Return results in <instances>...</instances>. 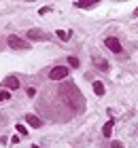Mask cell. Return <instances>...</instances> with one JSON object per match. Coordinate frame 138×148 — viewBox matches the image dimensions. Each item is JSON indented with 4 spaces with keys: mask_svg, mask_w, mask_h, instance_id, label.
Returning <instances> with one entry per match:
<instances>
[{
    "mask_svg": "<svg viewBox=\"0 0 138 148\" xmlns=\"http://www.w3.org/2000/svg\"><path fill=\"white\" fill-rule=\"evenodd\" d=\"M30 148H40V146H38V144H32V146H30Z\"/></svg>",
    "mask_w": 138,
    "mask_h": 148,
    "instance_id": "20",
    "label": "cell"
},
{
    "mask_svg": "<svg viewBox=\"0 0 138 148\" xmlns=\"http://www.w3.org/2000/svg\"><path fill=\"white\" fill-rule=\"evenodd\" d=\"M94 64H96V68H98V70L108 72V62H106V59H102V57H94Z\"/></svg>",
    "mask_w": 138,
    "mask_h": 148,
    "instance_id": "8",
    "label": "cell"
},
{
    "mask_svg": "<svg viewBox=\"0 0 138 148\" xmlns=\"http://www.w3.org/2000/svg\"><path fill=\"white\" fill-rule=\"evenodd\" d=\"M113 125H115V121L110 119V121H106V125L102 127V136H104V138H110V133H113Z\"/></svg>",
    "mask_w": 138,
    "mask_h": 148,
    "instance_id": "9",
    "label": "cell"
},
{
    "mask_svg": "<svg viewBox=\"0 0 138 148\" xmlns=\"http://www.w3.org/2000/svg\"><path fill=\"white\" fill-rule=\"evenodd\" d=\"M68 64H70V68H79V66H81L79 57H74V55H70V57H68Z\"/></svg>",
    "mask_w": 138,
    "mask_h": 148,
    "instance_id": "14",
    "label": "cell"
},
{
    "mask_svg": "<svg viewBox=\"0 0 138 148\" xmlns=\"http://www.w3.org/2000/svg\"><path fill=\"white\" fill-rule=\"evenodd\" d=\"M68 76V68L66 66H55L49 70V80H64Z\"/></svg>",
    "mask_w": 138,
    "mask_h": 148,
    "instance_id": "2",
    "label": "cell"
},
{
    "mask_svg": "<svg viewBox=\"0 0 138 148\" xmlns=\"http://www.w3.org/2000/svg\"><path fill=\"white\" fill-rule=\"evenodd\" d=\"M110 148H123V144L119 142V140H113V144H110Z\"/></svg>",
    "mask_w": 138,
    "mask_h": 148,
    "instance_id": "17",
    "label": "cell"
},
{
    "mask_svg": "<svg viewBox=\"0 0 138 148\" xmlns=\"http://www.w3.org/2000/svg\"><path fill=\"white\" fill-rule=\"evenodd\" d=\"M26 36H28V40H49V36L40 30H28Z\"/></svg>",
    "mask_w": 138,
    "mask_h": 148,
    "instance_id": "6",
    "label": "cell"
},
{
    "mask_svg": "<svg viewBox=\"0 0 138 148\" xmlns=\"http://www.w3.org/2000/svg\"><path fill=\"white\" fill-rule=\"evenodd\" d=\"M134 15H136V17H138V9H136V11H134Z\"/></svg>",
    "mask_w": 138,
    "mask_h": 148,
    "instance_id": "21",
    "label": "cell"
},
{
    "mask_svg": "<svg viewBox=\"0 0 138 148\" xmlns=\"http://www.w3.org/2000/svg\"><path fill=\"white\" fill-rule=\"evenodd\" d=\"M17 142H19V133H17V136H13V138H11V144H17Z\"/></svg>",
    "mask_w": 138,
    "mask_h": 148,
    "instance_id": "19",
    "label": "cell"
},
{
    "mask_svg": "<svg viewBox=\"0 0 138 148\" xmlns=\"http://www.w3.org/2000/svg\"><path fill=\"white\" fill-rule=\"evenodd\" d=\"M15 131H17V133H19V136H21V138L30 133V131H28V127H26V125H21V123H17V125H15Z\"/></svg>",
    "mask_w": 138,
    "mask_h": 148,
    "instance_id": "12",
    "label": "cell"
},
{
    "mask_svg": "<svg viewBox=\"0 0 138 148\" xmlns=\"http://www.w3.org/2000/svg\"><path fill=\"white\" fill-rule=\"evenodd\" d=\"M6 42H9L11 49H28V47H30L21 36H17V34H11L9 38H6Z\"/></svg>",
    "mask_w": 138,
    "mask_h": 148,
    "instance_id": "3",
    "label": "cell"
},
{
    "mask_svg": "<svg viewBox=\"0 0 138 148\" xmlns=\"http://www.w3.org/2000/svg\"><path fill=\"white\" fill-rule=\"evenodd\" d=\"M9 99H11V91L2 89V91H0V102H9Z\"/></svg>",
    "mask_w": 138,
    "mask_h": 148,
    "instance_id": "15",
    "label": "cell"
},
{
    "mask_svg": "<svg viewBox=\"0 0 138 148\" xmlns=\"http://www.w3.org/2000/svg\"><path fill=\"white\" fill-rule=\"evenodd\" d=\"M26 123L30 125V127H34V129H38V127H43V121H40L36 114H26Z\"/></svg>",
    "mask_w": 138,
    "mask_h": 148,
    "instance_id": "7",
    "label": "cell"
},
{
    "mask_svg": "<svg viewBox=\"0 0 138 148\" xmlns=\"http://www.w3.org/2000/svg\"><path fill=\"white\" fill-rule=\"evenodd\" d=\"M104 45H106V49H108V51H113V53H121V51H123V47H121V42H119V38H115V36H108V38L104 40Z\"/></svg>",
    "mask_w": 138,
    "mask_h": 148,
    "instance_id": "4",
    "label": "cell"
},
{
    "mask_svg": "<svg viewBox=\"0 0 138 148\" xmlns=\"http://www.w3.org/2000/svg\"><path fill=\"white\" fill-rule=\"evenodd\" d=\"M38 13H40V15H47V13H51V6H43Z\"/></svg>",
    "mask_w": 138,
    "mask_h": 148,
    "instance_id": "18",
    "label": "cell"
},
{
    "mask_svg": "<svg viewBox=\"0 0 138 148\" xmlns=\"http://www.w3.org/2000/svg\"><path fill=\"white\" fill-rule=\"evenodd\" d=\"M74 6L77 9H94L96 2H74Z\"/></svg>",
    "mask_w": 138,
    "mask_h": 148,
    "instance_id": "13",
    "label": "cell"
},
{
    "mask_svg": "<svg viewBox=\"0 0 138 148\" xmlns=\"http://www.w3.org/2000/svg\"><path fill=\"white\" fill-rule=\"evenodd\" d=\"M92 87H94V93H96V95H104V91H106V89H104V85H102L100 80H94V85H92Z\"/></svg>",
    "mask_w": 138,
    "mask_h": 148,
    "instance_id": "10",
    "label": "cell"
},
{
    "mask_svg": "<svg viewBox=\"0 0 138 148\" xmlns=\"http://www.w3.org/2000/svg\"><path fill=\"white\" fill-rule=\"evenodd\" d=\"M55 36H58L60 40H68V38L72 36V32L70 30H58V32H55Z\"/></svg>",
    "mask_w": 138,
    "mask_h": 148,
    "instance_id": "11",
    "label": "cell"
},
{
    "mask_svg": "<svg viewBox=\"0 0 138 148\" xmlns=\"http://www.w3.org/2000/svg\"><path fill=\"white\" fill-rule=\"evenodd\" d=\"M60 95L64 97V102L70 106L72 112H79L85 108V102H83V93L77 89V85L72 83V80H66V83H62L60 87Z\"/></svg>",
    "mask_w": 138,
    "mask_h": 148,
    "instance_id": "1",
    "label": "cell"
},
{
    "mask_svg": "<svg viewBox=\"0 0 138 148\" xmlns=\"http://www.w3.org/2000/svg\"><path fill=\"white\" fill-rule=\"evenodd\" d=\"M26 93H28V97H34V95H36V89H34V87H28Z\"/></svg>",
    "mask_w": 138,
    "mask_h": 148,
    "instance_id": "16",
    "label": "cell"
},
{
    "mask_svg": "<svg viewBox=\"0 0 138 148\" xmlns=\"http://www.w3.org/2000/svg\"><path fill=\"white\" fill-rule=\"evenodd\" d=\"M2 89H6V91H15V89H19V80H17V76H6V78L2 80Z\"/></svg>",
    "mask_w": 138,
    "mask_h": 148,
    "instance_id": "5",
    "label": "cell"
}]
</instances>
